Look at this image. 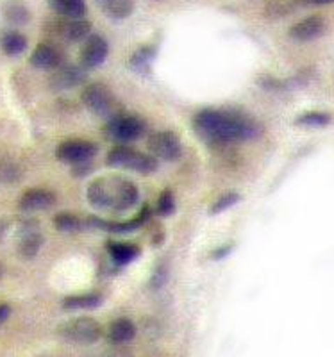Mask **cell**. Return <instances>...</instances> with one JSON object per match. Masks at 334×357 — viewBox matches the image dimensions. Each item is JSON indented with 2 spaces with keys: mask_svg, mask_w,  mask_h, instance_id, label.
<instances>
[{
  "mask_svg": "<svg viewBox=\"0 0 334 357\" xmlns=\"http://www.w3.org/2000/svg\"><path fill=\"white\" fill-rule=\"evenodd\" d=\"M197 134L209 143H238L259 138L263 127L241 111H200L193 120Z\"/></svg>",
  "mask_w": 334,
  "mask_h": 357,
  "instance_id": "cell-1",
  "label": "cell"
},
{
  "mask_svg": "<svg viewBox=\"0 0 334 357\" xmlns=\"http://www.w3.org/2000/svg\"><path fill=\"white\" fill-rule=\"evenodd\" d=\"M88 202L97 209L104 211H127L138 204L139 191L127 178L119 175H107V177L95 178L86 190Z\"/></svg>",
  "mask_w": 334,
  "mask_h": 357,
  "instance_id": "cell-2",
  "label": "cell"
},
{
  "mask_svg": "<svg viewBox=\"0 0 334 357\" xmlns=\"http://www.w3.org/2000/svg\"><path fill=\"white\" fill-rule=\"evenodd\" d=\"M57 336L74 345H93L103 337V325L88 317L74 318L57 327Z\"/></svg>",
  "mask_w": 334,
  "mask_h": 357,
  "instance_id": "cell-3",
  "label": "cell"
},
{
  "mask_svg": "<svg viewBox=\"0 0 334 357\" xmlns=\"http://www.w3.org/2000/svg\"><path fill=\"white\" fill-rule=\"evenodd\" d=\"M107 165L123 170L138 172V174H152L158 170V159L152 154L138 152L129 146H114L107 154Z\"/></svg>",
  "mask_w": 334,
  "mask_h": 357,
  "instance_id": "cell-4",
  "label": "cell"
},
{
  "mask_svg": "<svg viewBox=\"0 0 334 357\" xmlns=\"http://www.w3.org/2000/svg\"><path fill=\"white\" fill-rule=\"evenodd\" d=\"M147 130V126L142 118L132 116V114H119L113 116L104 127V132L109 139L120 143H129L138 139Z\"/></svg>",
  "mask_w": 334,
  "mask_h": 357,
  "instance_id": "cell-5",
  "label": "cell"
},
{
  "mask_svg": "<svg viewBox=\"0 0 334 357\" xmlns=\"http://www.w3.org/2000/svg\"><path fill=\"white\" fill-rule=\"evenodd\" d=\"M81 100L86 106V109L98 114V116H107L114 107L113 93L103 82H91V84L84 86L81 93Z\"/></svg>",
  "mask_w": 334,
  "mask_h": 357,
  "instance_id": "cell-6",
  "label": "cell"
},
{
  "mask_svg": "<svg viewBox=\"0 0 334 357\" xmlns=\"http://www.w3.org/2000/svg\"><path fill=\"white\" fill-rule=\"evenodd\" d=\"M147 146L149 152L155 159H163V161H177L183 155V145H181L179 138L168 130L152 134L147 142Z\"/></svg>",
  "mask_w": 334,
  "mask_h": 357,
  "instance_id": "cell-7",
  "label": "cell"
},
{
  "mask_svg": "<svg viewBox=\"0 0 334 357\" xmlns=\"http://www.w3.org/2000/svg\"><path fill=\"white\" fill-rule=\"evenodd\" d=\"M98 146L93 142L88 139H68L63 142L61 145H57L56 158L68 165H81V162H88L95 154H97Z\"/></svg>",
  "mask_w": 334,
  "mask_h": 357,
  "instance_id": "cell-8",
  "label": "cell"
},
{
  "mask_svg": "<svg viewBox=\"0 0 334 357\" xmlns=\"http://www.w3.org/2000/svg\"><path fill=\"white\" fill-rule=\"evenodd\" d=\"M88 79L86 68L79 65H61L52 72L49 79V88L52 91H68L84 84Z\"/></svg>",
  "mask_w": 334,
  "mask_h": 357,
  "instance_id": "cell-9",
  "label": "cell"
},
{
  "mask_svg": "<svg viewBox=\"0 0 334 357\" xmlns=\"http://www.w3.org/2000/svg\"><path fill=\"white\" fill-rule=\"evenodd\" d=\"M107 54H109V45L100 34H90L84 40L81 54H79V61L81 66L86 70L97 68L106 61Z\"/></svg>",
  "mask_w": 334,
  "mask_h": 357,
  "instance_id": "cell-10",
  "label": "cell"
},
{
  "mask_svg": "<svg viewBox=\"0 0 334 357\" xmlns=\"http://www.w3.org/2000/svg\"><path fill=\"white\" fill-rule=\"evenodd\" d=\"M54 31L57 36L68 43H77L84 41L91 34V24L86 18H65L61 17L59 20L54 22Z\"/></svg>",
  "mask_w": 334,
  "mask_h": 357,
  "instance_id": "cell-11",
  "label": "cell"
},
{
  "mask_svg": "<svg viewBox=\"0 0 334 357\" xmlns=\"http://www.w3.org/2000/svg\"><path fill=\"white\" fill-rule=\"evenodd\" d=\"M56 204V193L45 188H29L18 199V207L24 213L45 211Z\"/></svg>",
  "mask_w": 334,
  "mask_h": 357,
  "instance_id": "cell-12",
  "label": "cell"
},
{
  "mask_svg": "<svg viewBox=\"0 0 334 357\" xmlns=\"http://www.w3.org/2000/svg\"><path fill=\"white\" fill-rule=\"evenodd\" d=\"M324 31H326V20L318 15H313V17H308L291 25L288 34L294 41L308 43V41L318 40L324 34Z\"/></svg>",
  "mask_w": 334,
  "mask_h": 357,
  "instance_id": "cell-13",
  "label": "cell"
},
{
  "mask_svg": "<svg viewBox=\"0 0 334 357\" xmlns=\"http://www.w3.org/2000/svg\"><path fill=\"white\" fill-rule=\"evenodd\" d=\"M31 65L38 70H50L54 72L56 68L63 65V52L57 47L50 43L36 45V49L31 54Z\"/></svg>",
  "mask_w": 334,
  "mask_h": 357,
  "instance_id": "cell-14",
  "label": "cell"
},
{
  "mask_svg": "<svg viewBox=\"0 0 334 357\" xmlns=\"http://www.w3.org/2000/svg\"><path fill=\"white\" fill-rule=\"evenodd\" d=\"M95 2L100 11L113 22H122L129 18L136 4L135 0H95Z\"/></svg>",
  "mask_w": 334,
  "mask_h": 357,
  "instance_id": "cell-15",
  "label": "cell"
},
{
  "mask_svg": "<svg viewBox=\"0 0 334 357\" xmlns=\"http://www.w3.org/2000/svg\"><path fill=\"white\" fill-rule=\"evenodd\" d=\"M2 13H4V20L9 25H17V27L31 24L33 20V13L24 0H6Z\"/></svg>",
  "mask_w": 334,
  "mask_h": 357,
  "instance_id": "cell-16",
  "label": "cell"
},
{
  "mask_svg": "<svg viewBox=\"0 0 334 357\" xmlns=\"http://www.w3.org/2000/svg\"><path fill=\"white\" fill-rule=\"evenodd\" d=\"M136 325L129 318H116L107 329V340L113 345H126L135 340Z\"/></svg>",
  "mask_w": 334,
  "mask_h": 357,
  "instance_id": "cell-17",
  "label": "cell"
},
{
  "mask_svg": "<svg viewBox=\"0 0 334 357\" xmlns=\"http://www.w3.org/2000/svg\"><path fill=\"white\" fill-rule=\"evenodd\" d=\"M104 298L98 293H86V295H72L63 298V309L66 311H91L103 305Z\"/></svg>",
  "mask_w": 334,
  "mask_h": 357,
  "instance_id": "cell-18",
  "label": "cell"
},
{
  "mask_svg": "<svg viewBox=\"0 0 334 357\" xmlns=\"http://www.w3.org/2000/svg\"><path fill=\"white\" fill-rule=\"evenodd\" d=\"M43 243H45V238H43V234L40 231H33L24 236H18V256L22 259H34L40 254Z\"/></svg>",
  "mask_w": 334,
  "mask_h": 357,
  "instance_id": "cell-19",
  "label": "cell"
},
{
  "mask_svg": "<svg viewBox=\"0 0 334 357\" xmlns=\"http://www.w3.org/2000/svg\"><path fill=\"white\" fill-rule=\"evenodd\" d=\"M107 250H109L113 263L119 264V266L129 264L139 254V248L136 245L126 243V241H111V243H107Z\"/></svg>",
  "mask_w": 334,
  "mask_h": 357,
  "instance_id": "cell-20",
  "label": "cell"
},
{
  "mask_svg": "<svg viewBox=\"0 0 334 357\" xmlns=\"http://www.w3.org/2000/svg\"><path fill=\"white\" fill-rule=\"evenodd\" d=\"M27 38L20 31H6L0 38V47H2L6 56L9 57H17L24 54L25 49H27Z\"/></svg>",
  "mask_w": 334,
  "mask_h": 357,
  "instance_id": "cell-21",
  "label": "cell"
},
{
  "mask_svg": "<svg viewBox=\"0 0 334 357\" xmlns=\"http://www.w3.org/2000/svg\"><path fill=\"white\" fill-rule=\"evenodd\" d=\"M49 6L65 18H84L86 15L84 0H49Z\"/></svg>",
  "mask_w": 334,
  "mask_h": 357,
  "instance_id": "cell-22",
  "label": "cell"
},
{
  "mask_svg": "<svg viewBox=\"0 0 334 357\" xmlns=\"http://www.w3.org/2000/svg\"><path fill=\"white\" fill-rule=\"evenodd\" d=\"M333 122V116L324 111H308L302 113L301 116L295 118V126L306 127V129H318V127H326Z\"/></svg>",
  "mask_w": 334,
  "mask_h": 357,
  "instance_id": "cell-23",
  "label": "cell"
},
{
  "mask_svg": "<svg viewBox=\"0 0 334 357\" xmlns=\"http://www.w3.org/2000/svg\"><path fill=\"white\" fill-rule=\"evenodd\" d=\"M22 178V168L17 161L0 158V184H15Z\"/></svg>",
  "mask_w": 334,
  "mask_h": 357,
  "instance_id": "cell-24",
  "label": "cell"
},
{
  "mask_svg": "<svg viewBox=\"0 0 334 357\" xmlns=\"http://www.w3.org/2000/svg\"><path fill=\"white\" fill-rule=\"evenodd\" d=\"M54 227L59 232H75L84 227V222L72 213H57L54 216Z\"/></svg>",
  "mask_w": 334,
  "mask_h": 357,
  "instance_id": "cell-25",
  "label": "cell"
},
{
  "mask_svg": "<svg viewBox=\"0 0 334 357\" xmlns=\"http://www.w3.org/2000/svg\"><path fill=\"white\" fill-rule=\"evenodd\" d=\"M294 8H297V2H295V0H272V2L266 6L265 15L268 18L278 20V18L286 17L288 13L294 11Z\"/></svg>",
  "mask_w": 334,
  "mask_h": 357,
  "instance_id": "cell-26",
  "label": "cell"
},
{
  "mask_svg": "<svg viewBox=\"0 0 334 357\" xmlns=\"http://www.w3.org/2000/svg\"><path fill=\"white\" fill-rule=\"evenodd\" d=\"M154 56H155V47H152V45L139 47V49L132 54V57H130V65H132V68L139 72V70L147 68V66L151 65L152 57Z\"/></svg>",
  "mask_w": 334,
  "mask_h": 357,
  "instance_id": "cell-27",
  "label": "cell"
},
{
  "mask_svg": "<svg viewBox=\"0 0 334 357\" xmlns=\"http://www.w3.org/2000/svg\"><path fill=\"white\" fill-rule=\"evenodd\" d=\"M238 202H240V195H238V193H234V191L224 193L220 199L213 204L211 209H209V215H218V213H224L225 209H231V207Z\"/></svg>",
  "mask_w": 334,
  "mask_h": 357,
  "instance_id": "cell-28",
  "label": "cell"
},
{
  "mask_svg": "<svg viewBox=\"0 0 334 357\" xmlns=\"http://www.w3.org/2000/svg\"><path fill=\"white\" fill-rule=\"evenodd\" d=\"M158 213L161 216H168L176 211V199L172 195V191H163L158 199V206H155Z\"/></svg>",
  "mask_w": 334,
  "mask_h": 357,
  "instance_id": "cell-29",
  "label": "cell"
},
{
  "mask_svg": "<svg viewBox=\"0 0 334 357\" xmlns=\"http://www.w3.org/2000/svg\"><path fill=\"white\" fill-rule=\"evenodd\" d=\"M168 280V270L165 266H159L154 273H152L151 279V288L152 289H161Z\"/></svg>",
  "mask_w": 334,
  "mask_h": 357,
  "instance_id": "cell-30",
  "label": "cell"
},
{
  "mask_svg": "<svg viewBox=\"0 0 334 357\" xmlns=\"http://www.w3.org/2000/svg\"><path fill=\"white\" fill-rule=\"evenodd\" d=\"M231 250H232V245H225V247L216 248V250L211 254V257L213 259H222V257L229 256V254H231Z\"/></svg>",
  "mask_w": 334,
  "mask_h": 357,
  "instance_id": "cell-31",
  "label": "cell"
},
{
  "mask_svg": "<svg viewBox=\"0 0 334 357\" xmlns=\"http://www.w3.org/2000/svg\"><path fill=\"white\" fill-rule=\"evenodd\" d=\"M9 314H11V305L6 304V302H0V327L8 320Z\"/></svg>",
  "mask_w": 334,
  "mask_h": 357,
  "instance_id": "cell-32",
  "label": "cell"
},
{
  "mask_svg": "<svg viewBox=\"0 0 334 357\" xmlns=\"http://www.w3.org/2000/svg\"><path fill=\"white\" fill-rule=\"evenodd\" d=\"M297 6H324V4H333L334 0H295Z\"/></svg>",
  "mask_w": 334,
  "mask_h": 357,
  "instance_id": "cell-33",
  "label": "cell"
},
{
  "mask_svg": "<svg viewBox=\"0 0 334 357\" xmlns=\"http://www.w3.org/2000/svg\"><path fill=\"white\" fill-rule=\"evenodd\" d=\"M8 229H9L8 222H4V220L0 218V241L6 238V234H8Z\"/></svg>",
  "mask_w": 334,
  "mask_h": 357,
  "instance_id": "cell-34",
  "label": "cell"
},
{
  "mask_svg": "<svg viewBox=\"0 0 334 357\" xmlns=\"http://www.w3.org/2000/svg\"><path fill=\"white\" fill-rule=\"evenodd\" d=\"M84 357H104V356H84Z\"/></svg>",
  "mask_w": 334,
  "mask_h": 357,
  "instance_id": "cell-35",
  "label": "cell"
},
{
  "mask_svg": "<svg viewBox=\"0 0 334 357\" xmlns=\"http://www.w3.org/2000/svg\"><path fill=\"white\" fill-rule=\"evenodd\" d=\"M0 277H2V268H0Z\"/></svg>",
  "mask_w": 334,
  "mask_h": 357,
  "instance_id": "cell-36",
  "label": "cell"
}]
</instances>
